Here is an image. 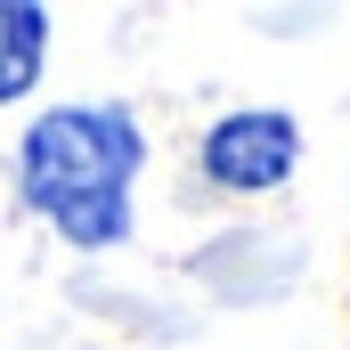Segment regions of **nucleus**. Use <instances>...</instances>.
Returning <instances> with one entry per match:
<instances>
[{
	"label": "nucleus",
	"instance_id": "f03ea898",
	"mask_svg": "<svg viewBox=\"0 0 350 350\" xmlns=\"http://www.w3.org/2000/svg\"><path fill=\"white\" fill-rule=\"evenodd\" d=\"M293 155H301V131L277 106H245V114H228V122L204 131V172L220 187H277L293 172Z\"/></svg>",
	"mask_w": 350,
	"mask_h": 350
},
{
	"label": "nucleus",
	"instance_id": "7ed1b4c3",
	"mask_svg": "<svg viewBox=\"0 0 350 350\" xmlns=\"http://www.w3.org/2000/svg\"><path fill=\"white\" fill-rule=\"evenodd\" d=\"M41 41H49V16L25 8V0H0V106L33 90V74H41Z\"/></svg>",
	"mask_w": 350,
	"mask_h": 350
},
{
	"label": "nucleus",
	"instance_id": "f257e3e1",
	"mask_svg": "<svg viewBox=\"0 0 350 350\" xmlns=\"http://www.w3.org/2000/svg\"><path fill=\"white\" fill-rule=\"evenodd\" d=\"M139 155H147V139L122 106H49L25 131V196L74 245H122Z\"/></svg>",
	"mask_w": 350,
	"mask_h": 350
}]
</instances>
